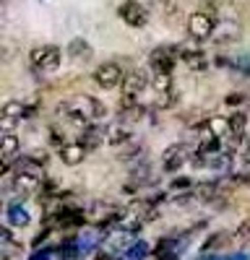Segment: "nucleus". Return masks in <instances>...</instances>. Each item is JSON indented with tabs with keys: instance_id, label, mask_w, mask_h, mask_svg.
Returning <instances> with one entry per match:
<instances>
[{
	"instance_id": "obj_4",
	"label": "nucleus",
	"mask_w": 250,
	"mask_h": 260,
	"mask_svg": "<svg viewBox=\"0 0 250 260\" xmlns=\"http://www.w3.org/2000/svg\"><path fill=\"white\" fill-rule=\"evenodd\" d=\"M60 57H63V52L55 45H42V47H34L29 52V62H32L34 71H55V68H60Z\"/></svg>"
},
{
	"instance_id": "obj_12",
	"label": "nucleus",
	"mask_w": 250,
	"mask_h": 260,
	"mask_svg": "<svg viewBox=\"0 0 250 260\" xmlns=\"http://www.w3.org/2000/svg\"><path fill=\"white\" fill-rule=\"evenodd\" d=\"M78 143L86 148V151H94V148H99L102 143H107V130H102L99 125H86L81 130V138H78Z\"/></svg>"
},
{
	"instance_id": "obj_25",
	"label": "nucleus",
	"mask_w": 250,
	"mask_h": 260,
	"mask_svg": "<svg viewBox=\"0 0 250 260\" xmlns=\"http://www.w3.org/2000/svg\"><path fill=\"white\" fill-rule=\"evenodd\" d=\"M191 187H193V180H191V177H177V180L172 182V190H185V192H188Z\"/></svg>"
},
{
	"instance_id": "obj_8",
	"label": "nucleus",
	"mask_w": 250,
	"mask_h": 260,
	"mask_svg": "<svg viewBox=\"0 0 250 260\" xmlns=\"http://www.w3.org/2000/svg\"><path fill=\"white\" fill-rule=\"evenodd\" d=\"M143 89H149V73L146 71H131V73H125V81L120 86V96L141 99Z\"/></svg>"
},
{
	"instance_id": "obj_3",
	"label": "nucleus",
	"mask_w": 250,
	"mask_h": 260,
	"mask_svg": "<svg viewBox=\"0 0 250 260\" xmlns=\"http://www.w3.org/2000/svg\"><path fill=\"white\" fill-rule=\"evenodd\" d=\"M216 29V16L211 11H196L191 18H188V34H191L196 42H203L214 34Z\"/></svg>"
},
{
	"instance_id": "obj_5",
	"label": "nucleus",
	"mask_w": 250,
	"mask_h": 260,
	"mask_svg": "<svg viewBox=\"0 0 250 260\" xmlns=\"http://www.w3.org/2000/svg\"><path fill=\"white\" fill-rule=\"evenodd\" d=\"M120 216H122V211H120L115 203L99 201V203H91V206H89L86 221H91V224H97V226H107V224H112V221H120Z\"/></svg>"
},
{
	"instance_id": "obj_10",
	"label": "nucleus",
	"mask_w": 250,
	"mask_h": 260,
	"mask_svg": "<svg viewBox=\"0 0 250 260\" xmlns=\"http://www.w3.org/2000/svg\"><path fill=\"white\" fill-rule=\"evenodd\" d=\"M154 91H157V107L167 110L175 102V83L172 76H154Z\"/></svg>"
},
{
	"instance_id": "obj_22",
	"label": "nucleus",
	"mask_w": 250,
	"mask_h": 260,
	"mask_svg": "<svg viewBox=\"0 0 250 260\" xmlns=\"http://www.w3.org/2000/svg\"><path fill=\"white\" fill-rule=\"evenodd\" d=\"M26 115H32V107L21 104V102H6V107H3V120L18 122L21 117H26Z\"/></svg>"
},
{
	"instance_id": "obj_14",
	"label": "nucleus",
	"mask_w": 250,
	"mask_h": 260,
	"mask_svg": "<svg viewBox=\"0 0 250 260\" xmlns=\"http://www.w3.org/2000/svg\"><path fill=\"white\" fill-rule=\"evenodd\" d=\"M86 154H89V151L83 148L78 141L66 143V146L60 148V159H63V164H68V167H78L83 159H86Z\"/></svg>"
},
{
	"instance_id": "obj_24",
	"label": "nucleus",
	"mask_w": 250,
	"mask_h": 260,
	"mask_svg": "<svg viewBox=\"0 0 250 260\" xmlns=\"http://www.w3.org/2000/svg\"><path fill=\"white\" fill-rule=\"evenodd\" d=\"M235 240H237V242H250V216H245V219L237 224V229H235Z\"/></svg>"
},
{
	"instance_id": "obj_13",
	"label": "nucleus",
	"mask_w": 250,
	"mask_h": 260,
	"mask_svg": "<svg viewBox=\"0 0 250 260\" xmlns=\"http://www.w3.org/2000/svg\"><path fill=\"white\" fill-rule=\"evenodd\" d=\"M42 180L45 175H13V190L21 195H32L42 190Z\"/></svg>"
},
{
	"instance_id": "obj_7",
	"label": "nucleus",
	"mask_w": 250,
	"mask_h": 260,
	"mask_svg": "<svg viewBox=\"0 0 250 260\" xmlns=\"http://www.w3.org/2000/svg\"><path fill=\"white\" fill-rule=\"evenodd\" d=\"M117 16L131 29H143L146 24H149V11H146L138 0H125V3L117 8Z\"/></svg>"
},
{
	"instance_id": "obj_15",
	"label": "nucleus",
	"mask_w": 250,
	"mask_h": 260,
	"mask_svg": "<svg viewBox=\"0 0 250 260\" xmlns=\"http://www.w3.org/2000/svg\"><path fill=\"white\" fill-rule=\"evenodd\" d=\"M206 136L208 138H229V117H222V115H214L206 120Z\"/></svg>"
},
{
	"instance_id": "obj_21",
	"label": "nucleus",
	"mask_w": 250,
	"mask_h": 260,
	"mask_svg": "<svg viewBox=\"0 0 250 260\" xmlns=\"http://www.w3.org/2000/svg\"><path fill=\"white\" fill-rule=\"evenodd\" d=\"M6 219H8V224L16 226V229H24V226H29V221H32L29 213L24 211V206H16V203L6 208Z\"/></svg>"
},
{
	"instance_id": "obj_20",
	"label": "nucleus",
	"mask_w": 250,
	"mask_h": 260,
	"mask_svg": "<svg viewBox=\"0 0 250 260\" xmlns=\"http://www.w3.org/2000/svg\"><path fill=\"white\" fill-rule=\"evenodd\" d=\"M131 138H133V130H131V127H125V125H115V127L107 130V146H112V148L125 146Z\"/></svg>"
},
{
	"instance_id": "obj_11",
	"label": "nucleus",
	"mask_w": 250,
	"mask_h": 260,
	"mask_svg": "<svg viewBox=\"0 0 250 260\" xmlns=\"http://www.w3.org/2000/svg\"><path fill=\"white\" fill-rule=\"evenodd\" d=\"M177 60L185 65L188 71H193V73L208 71V57L201 50H177Z\"/></svg>"
},
{
	"instance_id": "obj_26",
	"label": "nucleus",
	"mask_w": 250,
	"mask_h": 260,
	"mask_svg": "<svg viewBox=\"0 0 250 260\" xmlns=\"http://www.w3.org/2000/svg\"><path fill=\"white\" fill-rule=\"evenodd\" d=\"M154 3H157L164 13H175V11H177V0H154Z\"/></svg>"
},
{
	"instance_id": "obj_9",
	"label": "nucleus",
	"mask_w": 250,
	"mask_h": 260,
	"mask_svg": "<svg viewBox=\"0 0 250 260\" xmlns=\"http://www.w3.org/2000/svg\"><path fill=\"white\" fill-rule=\"evenodd\" d=\"M185 161H188V146L185 143H172L162 154V169L167 172V175H177Z\"/></svg>"
},
{
	"instance_id": "obj_19",
	"label": "nucleus",
	"mask_w": 250,
	"mask_h": 260,
	"mask_svg": "<svg viewBox=\"0 0 250 260\" xmlns=\"http://www.w3.org/2000/svg\"><path fill=\"white\" fill-rule=\"evenodd\" d=\"M68 57L76 60V62L89 60V57H91V45H89L86 39H81V37L71 39V42H68Z\"/></svg>"
},
{
	"instance_id": "obj_16",
	"label": "nucleus",
	"mask_w": 250,
	"mask_h": 260,
	"mask_svg": "<svg viewBox=\"0 0 250 260\" xmlns=\"http://www.w3.org/2000/svg\"><path fill=\"white\" fill-rule=\"evenodd\" d=\"M0 260H13L16 255H21V245L13 240V234H11V229L8 226H3L0 229Z\"/></svg>"
},
{
	"instance_id": "obj_1",
	"label": "nucleus",
	"mask_w": 250,
	"mask_h": 260,
	"mask_svg": "<svg viewBox=\"0 0 250 260\" xmlns=\"http://www.w3.org/2000/svg\"><path fill=\"white\" fill-rule=\"evenodd\" d=\"M57 115L68 117L78 127H86V125H91V122H97V120H102L104 115H107V107H104L99 99L89 96V94H78L68 102H60Z\"/></svg>"
},
{
	"instance_id": "obj_23",
	"label": "nucleus",
	"mask_w": 250,
	"mask_h": 260,
	"mask_svg": "<svg viewBox=\"0 0 250 260\" xmlns=\"http://www.w3.org/2000/svg\"><path fill=\"white\" fill-rule=\"evenodd\" d=\"M104 242H107V245H112L115 250H128V247L136 242V234H133V232H125V229H120V232L110 234Z\"/></svg>"
},
{
	"instance_id": "obj_17",
	"label": "nucleus",
	"mask_w": 250,
	"mask_h": 260,
	"mask_svg": "<svg viewBox=\"0 0 250 260\" xmlns=\"http://www.w3.org/2000/svg\"><path fill=\"white\" fill-rule=\"evenodd\" d=\"M245 127H247V112L237 110V112L229 115V138L235 143H240L245 138Z\"/></svg>"
},
{
	"instance_id": "obj_6",
	"label": "nucleus",
	"mask_w": 250,
	"mask_h": 260,
	"mask_svg": "<svg viewBox=\"0 0 250 260\" xmlns=\"http://www.w3.org/2000/svg\"><path fill=\"white\" fill-rule=\"evenodd\" d=\"M177 62V50L172 47H157L149 55V68L154 71V76H172Z\"/></svg>"
},
{
	"instance_id": "obj_2",
	"label": "nucleus",
	"mask_w": 250,
	"mask_h": 260,
	"mask_svg": "<svg viewBox=\"0 0 250 260\" xmlns=\"http://www.w3.org/2000/svg\"><path fill=\"white\" fill-rule=\"evenodd\" d=\"M91 78H94V83L99 86V89L112 91V89H117V86H122V81H125V71L120 68L117 62H102L99 68H94Z\"/></svg>"
},
{
	"instance_id": "obj_18",
	"label": "nucleus",
	"mask_w": 250,
	"mask_h": 260,
	"mask_svg": "<svg viewBox=\"0 0 250 260\" xmlns=\"http://www.w3.org/2000/svg\"><path fill=\"white\" fill-rule=\"evenodd\" d=\"M18 136L16 133H3V141H0V156H3V161H16L18 159Z\"/></svg>"
}]
</instances>
